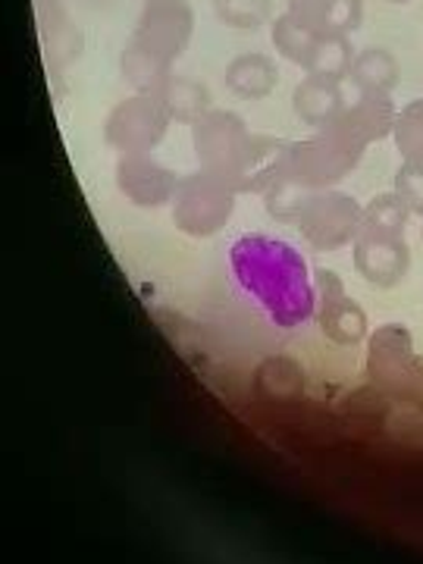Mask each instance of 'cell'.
Segmentation results:
<instances>
[{
  "label": "cell",
  "instance_id": "obj_1",
  "mask_svg": "<svg viewBox=\"0 0 423 564\" xmlns=\"http://www.w3.org/2000/svg\"><path fill=\"white\" fill-rule=\"evenodd\" d=\"M226 280L258 317L280 333L314 321L317 289L295 245L251 232L226 248Z\"/></svg>",
  "mask_w": 423,
  "mask_h": 564
},
{
  "label": "cell",
  "instance_id": "obj_2",
  "mask_svg": "<svg viewBox=\"0 0 423 564\" xmlns=\"http://www.w3.org/2000/svg\"><path fill=\"white\" fill-rule=\"evenodd\" d=\"M195 154L204 170L236 185L239 195H267L282 176L285 144L273 135H254L232 110H210L192 126Z\"/></svg>",
  "mask_w": 423,
  "mask_h": 564
},
{
  "label": "cell",
  "instance_id": "obj_3",
  "mask_svg": "<svg viewBox=\"0 0 423 564\" xmlns=\"http://www.w3.org/2000/svg\"><path fill=\"white\" fill-rule=\"evenodd\" d=\"M364 151L367 148L348 141L336 129L323 126L311 139L285 144V163H282L280 180L295 182L307 192L336 188V182H343L361 163Z\"/></svg>",
  "mask_w": 423,
  "mask_h": 564
},
{
  "label": "cell",
  "instance_id": "obj_4",
  "mask_svg": "<svg viewBox=\"0 0 423 564\" xmlns=\"http://www.w3.org/2000/svg\"><path fill=\"white\" fill-rule=\"evenodd\" d=\"M367 377L392 402L414 404L423 383V358L402 323H386L367 336Z\"/></svg>",
  "mask_w": 423,
  "mask_h": 564
},
{
  "label": "cell",
  "instance_id": "obj_5",
  "mask_svg": "<svg viewBox=\"0 0 423 564\" xmlns=\"http://www.w3.org/2000/svg\"><path fill=\"white\" fill-rule=\"evenodd\" d=\"M236 198L239 192L232 182L202 166L198 173L180 180L173 198V223L192 239H210L229 223L236 210Z\"/></svg>",
  "mask_w": 423,
  "mask_h": 564
},
{
  "label": "cell",
  "instance_id": "obj_6",
  "mask_svg": "<svg viewBox=\"0 0 423 564\" xmlns=\"http://www.w3.org/2000/svg\"><path fill=\"white\" fill-rule=\"evenodd\" d=\"M192 35H195V10L188 0H148L135 22V32L126 44L173 69V63L185 54Z\"/></svg>",
  "mask_w": 423,
  "mask_h": 564
},
{
  "label": "cell",
  "instance_id": "obj_7",
  "mask_svg": "<svg viewBox=\"0 0 423 564\" xmlns=\"http://www.w3.org/2000/svg\"><path fill=\"white\" fill-rule=\"evenodd\" d=\"M361 217L364 207L351 195L323 188V192H311V198L304 202L299 232L314 251H336L358 239Z\"/></svg>",
  "mask_w": 423,
  "mask_h": 564
},
{
  "label": "cell",
  "instance_id": "obj_8",
  "mask_svg": "<svg viewBox=\"0 0 423 564\" xmlns=\"http://www.w3.org/2000/svg\"><path fill=\"white\" fill-rule=\"evenodd\" d=\"M170 113L154 95H132L120 101L104 120V141L120 154L154 151L170 132Z\"/></svg>",
  "mask_w": 423,
  "mask_h": 564
},
{
  "label": "cell",
  "instance_id": "obj_9",
  "mask_svg": "<svg viewBox=\"0 0 423 564\" xmlns=\"http://www.w3.org/2000/svg\"><path fill=\"white\" fill-rule=\"evenodd\" d=\"M314 289H317V311L314 321L323 329V336L336 345H361L370 336V323L364 307L348 292L339 273L333 270H317L314 273Z\"/></svg>",
  "mask_w": 423,
  "mask_h": 564
},
{
  "label": "cell",
  "instance_id": "obj_10",
  "mask_svg": "<svg viewBox=\"0 0 423 564\" xmlns=\"http://www.w3.org/2000/svg\"><path fill=\"white\" fill-rule=\"evenodd\" d=\"M395 117H399V110L392 104V95L355 88L351 95H345L343 107H339L336 120L329 122V129H336L348 141L367 148L373 141H383L386 135H392Z\"/></svg>",
  "mask_w": 423,
  "mask_h": 564
},
{
  "label": "cell",
  "instance_id": "obj_11",
  "mask_svg": "<svg viewBox=\"0 0 423 564\" xmlns=\"http://www.w3.org/2000/svg\"><path fill=\"white\" fill-rule=\"evenodd\" d=\"M117 188L135 207H163L173 204L180 176L151 158V151L141 154H120L117 161Z\"/></svg>",
  "mask_w": 423,
  "mask_h": 564
},
{
  "label": "cell",
  "instance_id": "obj_12",
  "mask_svg": "<svg viewBox=\"0 0 423 564\" xmlns=\"http://www.w3.org/2000/svg\"><path fill=\"white\" fill-rule=\"evenodd\" d=\"M351 258L364 280L377 289H395L411 270V248L404 236H377V232H358L351 242Z\"/></svg>",
  "mask_w": 423,
  "mask_h": 564
},
{
  "label": "cell",
  "instance_id": "obj_13",
  "mask_svg": "<svg viewBox=\"0 0 423 564\" xmlns=\"http://www.w3.org/2000/svg\"><path fill=\"white\" fill-rule=\"evenodd\" d=\"M289 13L314 35H351L364 20V0H289Z\"/></svg>",
  "mask_w": 423,
  "mask_h": 564
},
{
  "label": "cell",
  "instance_id": "obj_14",
  "mask_svg": "<svg viewBox=\"0 0 423 564\" xmlns=\"http://www.w3.org/2000/svg\"><path fill=\"white\" fill-rule=\"evenodd\" d=\"M345 101L343 82L336 79H323V76H304L292 95V104H295V113L299 120L307 122V126H329L336 120L339 107Z\"/></svg>",
  "mask_w": 423,
  "mask_h": 564
},
{
  "label": "cell",
  "instance_id": "obj_15",
  "mask_svg": "<svg viewBox=\"0 0 423 564\" xmlns=\"http://www.w3.org/2000/svg\"><path fill=\"white\" fill-rule=\"evenodd\" d=\"M280 82V69L267 54H239L226 66V88L242 101H261Z\"/></svg>",
  "mask_w": 423,
  "mask_h": 564
},
{
  "label": "cell",
  "instance_id": "obj_16",
  "mask_svg": "<svg viewBox=\"0 0 423 564\" xmlns=\"http://www.w3.org/2000/svg\"><path fill=\"white\" fill-rule=\"evenodd\" d=\"M158 98H161L163 110L170 113L173 122L195 126L204 113H210V91H207V85H202L198 79H188V76H173L163 85V91Z\"/></svg>",
  "mask_w": 423,
  "mask_h": 564
},
{
  "label": "cell",
  "instance_id": "obj_17",
  "mask_svg": "<svg viewBox=\"0 0 423 564\" xmlns=\"http://www.w3.org/2000/svg\"><path fill=\"white\" fill-rule=\"evenodd\" d=\"M399 61L386 51V47H367L361 54H355V63H351V73L348 79L355 88H364V91H386L392 95V88L399 85Z\"/></svg>",
  "mask_w": 423,
  "mask_h": 564
},
{
  "label": "cell",
  "instance_id": "obj_18",
  "mask_svg": "<svg viewBox=\"0 0 423 564\" xmlns=\"http://www.w3.org/2000/svg\"><path fill=\"white\" fill-rule=\"evenodd\" d=\"M351 63H355V47H351L348 35H317L311 57L304 63V73L343 82L351 73Z\"/></svg>",
  "mask_w": 423,
  "mask_h": 564
},
{
  "label": "cell",
  "instance_id": "obj_19",
  "mask_svg": "<svg viewBox=\"0 0 423 564\" xmlns=\"http://www.w3.org/2000/svg\"><path fill=\"white\" fill-rule=\"evenodd\" d=\"M258 389L276 402H292L304 392V370L285 355H273L258 367Z\"/></svg>",
  "mask_w": 423,
  "mask_h": 564
},
{
  "label": "cell",
  "instance_id": "obj_20",
  "mask_svg": "<svg viewBox=\"0 0 423 564\" xmlns=\"http://www.w3.org/2000/svg\"><path fill=\"white\" fill-rule=\"evenodd\" d=\"M411 210L404 207V202L389 192V195H377L373 202L364 207L361 229L358 232H377V236H404Z\"/></svg>",
  "mask_w": 423,
  "mask_h": 564
},
{
  "label": "cell",
  "instance_id": "obj_21",
  "mask_svg": "<svg viewBox=\"0 0 423 564\" xmlns=\"http://www.w3.org/2000/svg\"><path fill=\"white\" fill-rule=\"evenodd\" d=\"M270 39H273V47L280 51L285 61L304 66L307 57H311V47H314V39H317V35H314V32L299 20V17L282 13V17L273 20V32H270Z\"/></svg>",
  "mask_w": 423,
  "mask_h": 564
},
{
  "label": "cell",
  "instance_id": "obj_22",
  "mask_svg": "<svg viewBox=\"0 0 423 564\" xmlns=\"http://www.w3.org/2000/svg\"><path fill=\"white\" fill-rule=\"evenodd\" d=\"M395 148L402 154V161L423 163V98L404 104L395 117V129H392Z\"/></svg>",
  "mask_w": 423,
  "mask_h": 564
},
{
  "label": "cell",
  "instance_id": "obj_23",
  "mask_svg": "<svg viewBox=\"0 0 423 564\" xmlns=\"http://www.w3.org/2000/svg\"><path fill=\"white\" fill-rule=\"evenodd\" d=\"M307 198H311V192H307V188H302V185H295V182H289V180H276L270 188H267L263 204H267V214H270L273 220L299 223Z\"/></svg>",
  "mask_w": 423,
  "mask_h": 564
},
{
  "label": "cell",
  "instance_id": "obj_24",
  "mask_svg": "<svg viewBox=\"0 0 423 564\" xmlns=\"http://www.w3.org/2000/svg\"><path fill=\"white\" fill-rule=\"evenodd\" d=\"M214 13L229 29H258L270 20V0H214Z\"/></svg>",
  "mask_w": 423,
  "mask_h": 564
},
{
  "label": "cell",
  "instance_id": "obj_25",
  "mask_svg": "<svg viewBox=\"0 0 423 564\" xmlns=\"http://www.w3.org/2000/svg\"><path fill=\"white\" fill-rule=\"evenodd\" d=\"M389 395H386L383 389H377V386H364V389H355L348 399L343 402L345 414H351V417H358V421H383L386 414H389Z\"/></svg>",
  "mask_w": 423,
  "mask_h": 564
},
{
  "label": "cell",
  "instance_id": "obj_26",
  "mask_svg": "<svg viewBox=\"0 0 423 564\" xmlns=\"http://www.w3.org/2000/svg\"><path fill=\"white\" fill-rule=\"evenodd\" d=\"M395 195L402 198L411 214L423 217V163L404 161L395 173Z\"/></svg>",
  "mask_w": 423,
  "mask_h": 564
},
{
  "label": "cell",
  "instance_id": "obj_27",
  "mask_svg": "<svg viewBox=\"0 0 423 564\" xmlns=\"http://www.w3.org/2000/svg\"><path fill=\"white\" fill-rule=\"evenodd\" d=\"M414 408H421L423 411V383H421V392H417V402H414Z\"/></svg>",
  "mask_w": 423,
  "mask_h": 564
},
{
  "label": "cell",
  "instance_id": "obj_28",
  "mask_svg": "<svg viewBox=\"0 0 423 564\" xmlns=\"http://www.w3.org/2000/svg\"><path fill=\"white\" fill-rule=\"evenodd\" d=\"M389 3H411V0H389Z\"/></svg>",
  "mask_w": 423,
  "mask_h": 564
},
{
  "label": "cell",
  "instance_id": "obj_29",
  "mask_svg": "<svg viewBox=\"0 0 423 564\" xmlns=\"http://www.w3.org/2000/svg\"><path fill=\"white\" fill-rule=\"evenodd\" d=\"M421 220H423V217H421ZM421 239H423V226H421Z\"/></svg>",
  "mask_w": 423,
  "mask_h": 564
}]
</instances>
